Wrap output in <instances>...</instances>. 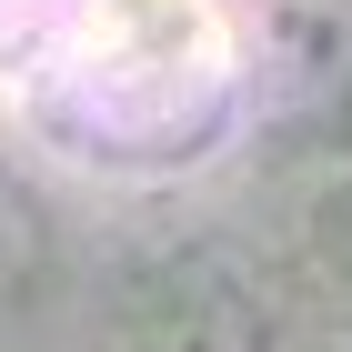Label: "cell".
Wrapping results in <instances>:
<instances>
[{
	"instance_id": "cell-2",
	"label": "cell",
	"mask_w": 352,
	"mask_h": 352,
	"mask_svg": "<svg viewBox=\"0 0 352 352\" xmlns=\"http://www.w3.org/2000/svg\"><path fill=\"white\" fill-rule=\"evenodd\" d=\"M30 21H41V0H0V60L21 51V30H30Z\"/></svg>"
},
{
	"instance_id": "cell-1",
	"label": "cell",
	"mask_w": 352,
	"mask_h": 352,
	"mask_svg": "<svg viewBox=\"0 0 352 352\" xmlns=\"http://www.w3.org/2000/svg\"><path fill=\"white\" fill-rule=\"evenodd\" d=\"M242 81L232 0H51V101L81 141L171 151Z\"/></svg>"
}]
</instances>
